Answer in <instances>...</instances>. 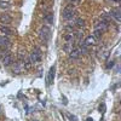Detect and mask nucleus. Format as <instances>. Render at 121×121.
I'll list each match as a JSON object with an SVG mask.
<instances>
[{
	"instance_id": "f03ea898",
	"label": "nucleus",
	"mask_w": 121,
	"mask_h": 121,
	"mask_svg": "<svg viewBox=\"0 0 121 121\" xmlns=\"http://www.w3.org/2000/svg\"><path fill=\"white\" fill-rule=\"evenodd\" d=\"M74 16H75V10H74V7H73L72 5L65 6L64 10H63V12H62V17L68 21V19H72Z\"/></svg>"
},
{
	"instance_id": "dca6fc26",
	"label": "nucleus",
	"mask_w": 121,
	"mask_h": 121,
	"mask_svg": "<svg viewBox=\"0 0 121 121\" xmlns=\"http://www.w3.org/2000/svg\"><path fill=\"white\" fill-rule=\"evenodd\" d=\"M100 18H102V21L105 22V23H109L110 19H112V17L109 16V13H103L102 16H100Z\"/></svg>"
},
{
	"instance_id": "4be33fe9",
	"label": "nucleus",
	"mask_w": 121,
	"mask_h": 121,
	"mask_svg": "<svg viewBox=\"0 0 121 121\" xmlns=\"http://www.w3.org/2000/svg\"><path fill=\"white\" fill-rule=\"evenodd\" d=\"M69 117H70V120H73V121H76V117H75L74 115H69Z\"/></svg>"
},
{
	"instance_id": "f3484780",
	"label": "nucleus",
	"mask_w": 121,
	"mask_h": 121,
	"mask_svg": "<svg viewBox=\"0 0 121 121\" xmlns=\"http://www.w3.org/2000/svg\"><path fill=\"white\" fill-rule=\"evenodd\" d=\"M0 7L1 9H10L11 5H10L9 3H6V1H0Z\"/></svg>"
},
{
	"instance_id": "412c9836",
	"label": "nucleus",
	"mask_w": 121,
	"mask_h": 121,
	"mask_svg": "<svg viewBox=\"0 0 121 121\" xmlns=\"http://www.w3.org/2000/svg\"><path fill=\"white\" fill-rule=\"evenodd\" d=\"M99 109H100V112H102V110L104 112V110H105V105H104V104H100V105H99Z\"/></svg>"
},
{
	"instance_id": "f257e3e1",
	"label": "nucleus",
	"mask_w": 121,
	"mask_h": 121,
	"mask_svg": "<svg viewBox=\"0 0 121 121\" xmlns=\"http://www.w3.org/2000/svg\"><path fill=\"white\" fill-rule=\"evenodd\" d=\"M39 36H40V39H41L43 41L47 43L48 40L51 39V29H50L47 26L41 27V29H40V33H39Z\"/></svg>"
},
{
	"instance_id": "6ab92c4d",
	"label": "nucleus",
	"mask_w": 121,
	"mask_h": 121,
	"mask_svg": "<svg viewBox=\"0 0 121 121\" xmlns=\"http://www.w3.org/2000/svg\"><path fill=\"white\" fill-rule=\"evenodd\" d=\"M109 3H112V4H119L120 3V0H108Z\"/></svg>"
},
{
	"instance_id": "423d86ee",
	"label": "nucleus",
	"mask_w": 121,
	"mask_h": 121,
	"mask_svg": "<svg viewBox=\"0 0 121 121\" xmlns=\"http://www.w3.org/2000/svg\"><path fill=\"white\" fill-rule=\"evenodd\" d=\"M1 62H3L4 65H10V64H12V62H13L12 55L10 53V52H6V53L1 57Z\"/></svg>"
},
{
	"instance_id": "f8f14e48",
	"label": "nucleus",
	"mask_w": 121,
	"mask_h": 121,
	"mask_svg": "<svg viewBox=\"0 0 121 121\" xmlns=\"http://www.w3.org/2000/svg\"><path fill=\"white\" fill-rule=\"evenodd\" d=\"M87 46H91V45H95L96 44V39H95V36H92V35H90V36H87L86 39H85V41H84Z\"/></svg>"
},
{
	"instance_id": "9d476101",
	"label": "nucleus",
	"mask_w": 121,
	"mask_h": 121,
	"mask_svg": "<svg viewBox=\"0 0 121 121\" xmlns=\"http://www.w3.org/2000/svg\"><path fill=\"white\" fill-rule=\"evenodd\" d=\"M96 29L103 33V32H105V30L108 29V23H105V22H103V21L97 22V24H96Z\"/></svg>"
},
{
	"instance_id": "4468645a",
	"label": "nucleus",
	"mask_w": 121,
	"mask_h": 121,
	"mask_svg": "<svg viewBox=\"0 0 121 121\" xmlns=\"http://www.w3.org/2000/svg\"><path fill=\"white\" fill-rule=\"evenodd\" d=\"M79 50H80V52H84V53H87V51H88V46L85 44V43H81L80 44V46H79Z\"/></svg>"
},
{
	"instance_id": "1a4fd4ad",
	"label": "nucleus",
	"mask_w": 121,
	"mask_h": 121,
	"mask_svg": "<svg viewBox=\"0 0 121 121\" xmlns=\"http://www.w3.org/2000/svg\"><path fill=\"white\" fill-rule=\"evenodd\" d=\"M10 45H11V43H10V40L5 36H0V46H1L4 50H7L10 47Z\"/></svg>"
},
{
	"instance_id": "2eb2a0df",
	"label": "nucleus",
	"mask_w": 121,
	"mask_h": 121,
	"mask_svg": "<svg viewBox=\"0 0 121 121\" xmlns=\"http://www.w3.org/2000/svg\"><path fill=\"white\" fill-rule=\"evenodd\" d=\"M75 26H76L78 28H82V27H85V21H84L82 18H76Z\"/></svg>"
},
{
	"instance_id": "ddd939ff",
	"label": "nucleus",
	"mask_w": 121,
	"mask_h": 121,
	"mask_svg": "<svg viewBox=\"0 0 121 121\" xmlns=\"http://www.w3.org/2000/svg\"><path fill=\"white\" fill-rule=\"evenodd\" d=\"M44 19H45V22H47V24H53V21H55L53 13H47V15H45Z\"/></svg>"
},
{
	"instance_id": "aec40b11",
	"label": "nucleus",
	"mask_w": 121,
	"mask_h": 121,
	"mask_svg": "<svg viewBox=\"0 0 121 121\" xmlns=\"http://www.w3.org/2000/svg\"><path fill=\"white\" fill-rule=\"evenodd\" d=\"M114 65V62H113V60H112V62H109L108 64H107V68H112Z\"/></svg>"
},
{
	"instance_id": "0eeeda50",
	"label": "nucleus",
	"mask_w": 121,
	"mask_h": 121,
	"mask_svg": "<svg viewBox=\"0 0 121 121\" xmlns=\"http://www.w3.org/2000/svg\"><path fill=\"white\" fill-rule=\"evenodd\" d=\"M80 55H81V52H80L79 47H74L69 51V58L70 59H78V58H80Z\"/></svg>"
},
{
	"instance_id": "7ed1b4c3",
	"label": "nucleus",
	"mask_w": 121,
	"mask_h": 121,
	"mask_svg": "<svg viewBox=\"0 0 121 121\" xmlns=\"http://www.w3.org/2000/svg\"><path fill=\"white\" fill-rule=\"evenodd\" d=\"M30 62L32 63H40L41 62V52L38 48L33 50L32 55H30Z\"/></svg>"
},
{
	"instance_id": "9b49d317",
	"label": "nucleus",
	"mask_w": 121,
	"mask_h": 121,
	"mask_svg": "<svg viewBox=\"0 0 121 121\" xmlns=\"http://www.w3.org/2000/svg\"><path fill=\"white\" fill-rule=\"evenodd\" d=\"M0 32L5 35H11L12 34V29L9 28L7 26H4V24H0Z\"/></svg>"
},
{
	"instance_id": "6e6552de",
	"label": "nucleus",
	"mask_w": 121,
	"mask_h": 121,
	"mask_svg": "<svg viewBox=\"0 0 121 121\" xmlns=\"http://www.w3.org/2000/svg\"><path fill=\"white\" fill-rule=\"evenodd\" d=\"M55 73H56V68L55 65L50 68L48 70V75H47V85H51L53 82V79H55Z\"/></svg>"
},
{
	"instance_id": "20e7f679",
	"label": "nucleus",
	"mask_w": 121,
	"mask_h": 121,
	"mask_svg": "<svg viewBox=\"0 0 121 121\" xmlns=\"http://www.w3.org/2000/svg\"><path fill=\"white\" fill-rule=\"evenodd\" d=\"M11 22H12V17L10 16L7 12L0 13V23H1V24H4V26H9Z\"/></svg>"
},
{
	"instance_id": "a211bd4d",
	"label": "nucleus",
	"mask_w": 121,
	"mask_h": 121,
	"mask_svg": "<svg viewBox=\"0 0 121 121\" xmlns=\"http://www.w3.org/2000/svg\"><path fill=\"white\" fill-rule=\"evenodd\" d=\"M95 39H99L100 36H102V32H99V30H97V29H95Z\"/></svg>"
},
{
	"instance_id": "39448f33",
	"label": "nucleus",
	"mask_w": 121,
	"mask_h": 121,
	"mask_svg": "<svg viewBox=\"0 0 121 121\" xmlns=\"http://www.w3.org/2000/svg\"><path fill=\"white\" fill-rule=\"evenodd\" d=\"M109 16H110V17H113L116 22H120V21H121V10H120L119 7L113 9L112 11L109 12Z\"/></svg>"
}]
</instances>
